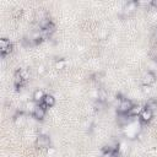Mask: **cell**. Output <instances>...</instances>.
<instances>
[{
	"label": "cell",
	"instance_id": "1",
	"mask_svg": "<svg viewBox=\"0 0 157 157\" xmlns=\"http://www.w3.org/2000/svg\"><path fill=\"white\" fill-rule=\"evenodd\" d=\"M133 106H132V103H130V101H128V99H122V102H120V104H119V112L120 113H128L129 112V109L132 108Z\"/></svg>",
	"mask_w": 157,
	"mask_h": 157
},
{
	"label": "cell",
	"instance_id": "2",
	"mask_svg": "<svg viewBox=\"0 0 157 157\" xmlns=\"http://www.w3.org/2000/svg\"><path fill=\"white\" fill-rule=\"evenodd\" d=\"M11 52V44L10 42H7L5 38L1 39V54L3 55H6L7 53H10Z\"/></svg>",
	"mask_w": 157,
	"mask_h": 157
},
{
	"label": "cell",
	"instance_id": "3",
	"mask_svg": "<svg viewBox=\"0 0 157 157\" xmlns=\"http://www.w3.org/2000/svg\"><path fill=\"white\" fill-rule=\"evenodd\" d=\"M155 78L156 77H155V75L152 73H146L142 76V82H144V85H150V84H152L155 81Z\"/></svg>",
	"mask_w": 157,
	"mask_h": 157
},
{
	"label": "cell",
	"instance_id": "4",
	"mask_svg": "<svg viewBox=\"0 0 157 157\" xmlns=\"http://www.w3.org/2000/svg\"><path fill=\"white\" fill-rule=\"evenodd\" d=\"M37 142H38V145H39V146H42V147H47V146L49 145V138H48V136H46V135H39V136H38Z\"/></svg>",
	"mask_w": 157,
	"mask_h": 157
},
{
	"label": "cell",
	"instance_id": "5",
	"mask_svg": "<svg viewBox=\"0 0 157 157\" xmlns=\"http://www.w3.org/2000/svg\"><path fill=\"white\" fill-rule=\"evenodd\" d=\"M33 114H34V117L37 118V119H42V118L44 117V114H46V111H44V108L42 106H38V107L34 108Z\"/></svg>",
	"mask_w": 157,
	"mask_h": 157
},
{
	"label": "cell",
	"instance_id": "6",
	"mask_svg": "<svg viewBox=\"0 0 157 157\" xmlns=\"http://www.w3.org/2000/svg\"><path fill=\"white\" fill-rule=\"evenodd\" d=\"M141 118H142V120H145V122H147V120H150L151 118H152V111H150V109H144V111H141Z\"/></svg>",
	"mask_w": 157,
	"mask_h": 157
},
{
	"label": "cell",
	"instance_id": "7",
	"mask_svg": "<svg viewBox=\"0 0 157 157\" xmlns=\"http://www.w3.org/2000/svg\"><path fill=\"white\" fill-rule=\"evenodd\" d=\"M43 101H44V106L46 107H52L54 104V98H53V96H44V98H43Z\"/></svg>",
	"mask_w": 157,
	"mask_h": 157
},
{
	"label": "cell",
	"instance_id": "8",
	"mask_svg": "<svg viewBox=\"0 0 157 157\" xmlns=\"http://www.w3.org/2000/svg\"><path fill=\"white\" fill-rule=\"evenodd\" d=\"M140 112H141V108L139 106H134V107H132V108L129 109L128 115H138Z\"/></svg>",
	"mask_w": 157,
	"mask_h": 157
},
{
	"label": "cell",
	"instance_id": "9",
	"mask_svg": "<svg viewBox=\"0 0 157 157\" xmlns=\"http://www.w3.org/2000/svg\"><path fill=\"white\" fill-rule=\"evenodd\" d=\"M44 98V96H43V92L41 90H37L36 92H34V99L36 101H39V99H43Z\"/></svg>",
	"mask_w": 157,
	"mask_h": 157
},
{
	"label": "cell",
	"instance_id": "10",
	"mask_svg": "<svg viewBox=\"0 0 157 157\" xmlns=\"http://www.w3.org/2000/svg\"><path fill=\"white\" fill-rule=\"evenodd\" d=\"M135 6H136V4H135V3H128V4L125 5L124 10H126V11H132V10H134V9H135Z\"/></svg>",
	"mask_w": 157,
	"mask_h": 157
},
{
	"label": "cell",
	"instance_id": "11",
	"mask_svg": "<svg viewBox=\"0 0 157 157\" xmlns=\"http://www.w3.org/2000/svg\"><path fill=\"white\" fill-rule=\"evenodd\" d=\"M156 107H157V103H155V102H149L147 106H146V108L150 109V111H153Z\"/></svg>",
	"mask_w": 157,
	"mask_h": 157
},
{
	"label": "cell",
	"instance_id": "12",
	"mask_svg": "<svg viewBox=\"0 0 157 157\" xmlns=\"http://www.w3.org/2000/svg\"><path fill=\"white\" fill-rule=\"evenodd\" d=\"M156 38H157V32H156Z\"/></svg>",
	"mask_w": 157,
	"mask_h": 157
}]
</instances>
